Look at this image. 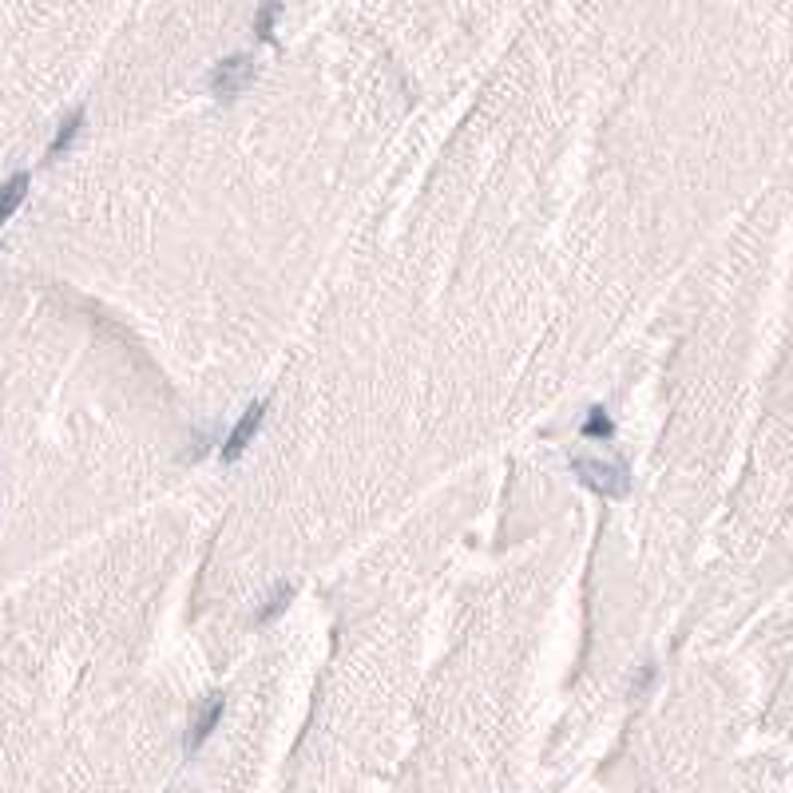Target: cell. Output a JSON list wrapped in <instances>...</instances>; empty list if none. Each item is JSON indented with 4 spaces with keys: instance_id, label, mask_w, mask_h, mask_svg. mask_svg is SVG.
Segmentation results:
<instances>
[{
    "instance_id": "52a82bcc",
    "label": "cell",
    "mask_w": 793,
    "mask_h": 793,
    "mask_svg": "<svg viewBox=\"0 0 793 793\" xmlns=\"http://www.w3.org/2000/svg\"><path fill=\"white\" fill-rule=\"evenodd\" d=\"M290 599H294V587L290 583H282V587H274V595L266 599V607L258 611V619L254 623H270V619H278L286 607H290Z\"/></svg>"
},
{
    "instance_id": "6da1fadb",
    "label": "cell",
    "mask_w": 793,
    "mask_h": 793,
    "mask_svg": "<svg viewBox=\"0 0 793 793\" xmlns=\"http://www.w3.org/2000/svg\"><path fill=\"white\" fill-rule=\"evenodd\" d=\"M571 472L579 476V484H587V488H591V492H599V496L623 500V496L631 492L627 464H619V460H603V456H575V460H571Z\"/></svg>"
},
{
    "instance_id": "9c48e42d",
    "label": "cell",
    "mask_w": 793,
    "mask_h": 793,
    "mask_svg": "<svg viewBox=\"0 0 793 793\" xmlns=\"http://www.w3.org/2000/svg\"><path fill=\"white\" fill-rule=\"evenodd\" d=\"M278 12H282L278 4H270L266 12H258V20H254V28H258V36H266V40L274 36V20H278Z\"/></svg>"
},
{
    "instance_id": "8992f818",
    "label": "cell",
    "mask_w": 793,
    "mask_h": 793,
    "mask_svg": "<svg viewBox=\"0 0 793 793\" xmlns=\"http://www.w3.org/2000/svg\"><path fill=\"white\" fill-rule=\"evenodd\" d=\"M80 127H84V112L76 108V112L68 115L64 123H60V135L52 139V147H48V159H56V155H60V151H64V147H68V143H72V139L80 135Z\"/></svg>"
},
{
    "instance_id": "5b68a950",
    "label": "cell",
    "mask_w": 793,
    "mask_h": 793,
    "mask_svg": "<svg viewBox=\"0 0 793 793\" xmlns=\"http://www.w3.org/2000/svg\"><path fill=\"white\" fill-rule=\"evenodd\" d=\"M28 187H32V179L20 171V175H12L4 187H0V227L20 211V203H24V195H28Z\"/></svg>"
},
{
    "instance_id": "3957f363",
    "label": "cell",
    "mask_w": 793,
    "mask_h": 793,
    "mask_svg": "<svg viewBox=\"0 0 793 793\" xmlns=\"http://www.w3.org/2000/svg\"><path fill=\"white\" fill-rule=\"evenodd\" d=\"M262 417H266V401H254V405L242 413V421L230 429L227 445H223V456H227V460H238V456L246 453V445L254 441V433H258Z\"/></svg>"
},
{
    "instance_id": "7a4b0ae2",
    "label": "cell",
    "mask_w": 793,
    "mask_h": 793,
    "mask_svg": "<svg viewBox=\"0 0 793 793\" xmlns=\"http://www.w3.org/2000/svg\"><path fill=\"white\" fill-rule=\"evenodd\" d=\"M250 80H254V60L250 56H227L211 72V92L215 96H238V92L250 88Z\"/></svg>"
},
{
    "instance_id": "ba28073f",
    "label": "cell",
    "mask_w": 793,
    "mask_h": 793,
    "mask_svg": "<svg viewBox=\"0 0 793 793\" xmlns=\"http://www.w3.org/2000/svg\"><path fill=\"white\" fill-rule=\"evenodd\" d=\"M583 437H603V441H611V437H615L611 417H607L603 409H591V417H587V425H583Z\"/></svg>"
},
{
    "instance_id": "277c9868",
    "label": "cell",
    "mask_w": 793,
    "mask_h": 793,
    "mask_svg": "<svg viewBox=\"0 0 793 793\" xmlns=\"http://www.w3.org/2000/svg\"><path fill=\"white\" fill-rule=\"evenodd\" d=\"M219 718H223V698H207V702L195 710V718H191V730H187V754H195V750L211 738V730L219 726Z\"/></svg>"
}]
</instances>
